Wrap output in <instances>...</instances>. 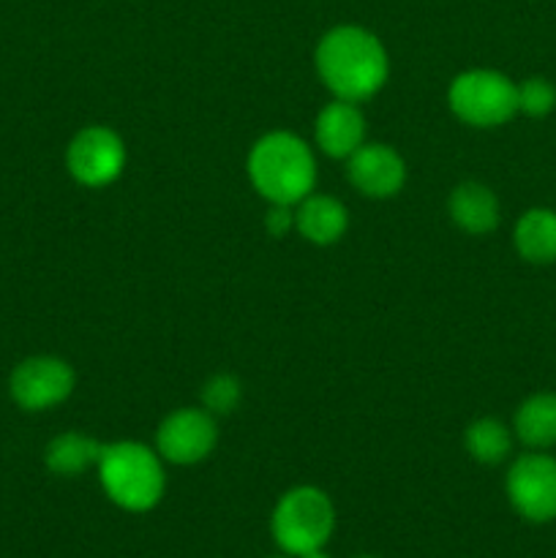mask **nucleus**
Returning <instances> with one entry per match:
<instances>
[{
    "mask_svg": "<svg viewBox=\"0 0 556 558\" xmlns=\"http://www.w3.org/2000/svg\"><path fill=\"white\" fill-rule=\"evenodd\" d=\"M11 398L25 412H44L65 398L74 390V371L65 360L58 357H31L22 360L14 368L9 381Z\"/></svg>",
    "mask_w": 556,
    "mask_h": 558,
    "instance_id": "6e6552de",
    "label": "nucleus"
},
{
    "mask_svg": "<svg viewBox=\"0 0 556 558\" xmlns=\"http://www.w3.org/2000/svg\"><path fill=\"white\" fill-rule=\"evenodd\" d=\"M65 163L76 183L87 189H101V185L114 183L123 172L125 145L107 125H90L71 140Z\"/></svg>",
    "mask_w": 556,
    "mask_h": 558,
    "instance_id": "0eeeda50",
    "label": "nucleus"
},
{
    "mask_svg": "<svg viewBox=\"0 0 556 558\" xmlns=\"http://www.w3.org/2000/svg\"><path fill=\"white\" fill-rule=\"evenodd\" d=\"M512 436L510 430L505 428V423L494 417L474 420L467 428V452L474 458V461L485 463V466H494V463H501L507 456H510Z\"/></svg>",
    "mask_w": 556,
    "mask_h": 558,
    "instance_id": "f3484780",
    "label": "nucleus"
},
{
    "mask_svg": "<svg viewBox=\"0 0 556 558\" xmlns=\"http://www.w3.org/2000/svg\"><path fill=\"white\" fill-rule=\"evenodd\" d=\"M316 145L330 158H349L365 145V118L358 104L336 98L316 118Z\"/></svg>",
    "mask_w": 556,
    "mask_h": 558,
    "instance_id": "9b49d317",
    "label": "nucleus"
},
{
    "mask_svg": "<svg viewBox=\"0 0 556 558\" xmlns=\"http://www.w3.org/2000/svg\"><path fill=\"white\" fill-rule=\"evenodd\" d=\"M240 381L229 374H218L213 379L205 381L202 387V403H205V412L216 414H229L238 409L240 403Z\"/></svg>",
    "mask_w": 556,
    "mask_h": 558,
    "instance_id": "a211bd4d",
    "label": "nucleus"
},
{
    "mask_svg": "<svg viewBox=\"0 0 556 558\" xmlns=\"http://www.w3.org/2000/svg\"><path fill=\"white\" fill-rule=\"evenodd\" d=\"M316 71L333 96L360 104L382 90L390 74V60L374 33L341 25L333 27L316 47Z\"/></svg>",
    "mask_w": 556,
    "mask_h": 558,
    "instance_id": "f257e3e1",
    "label": "nucleus"
},
{
    "mask_svg": "<svg viewBox=\"0 0 556 558\" xmlns=\"http://www.w3.org/2000/svg\"><path fill=\"white\" fill-rule=\"evenodd\" d=\"M249 178L270 205L294 207L314 191V153L300 136L289 131H273L251 147Z\"/></svg>",
    "mask_w": 556,
    "mask_h": 558,
    "instance_id": "f03ea898",
    "label": "nucleus"
},
{
    "mask_svg": "<svg viewBox=\"0 0 556 558\" xmlns=\"http://www.w3.org/2000/svg\"><path fill=\"white\" fill-rule=\"evenodd\" d=\"M516 248L532 265L556 262V213L545 207L523 213L516 223Z\"/></svg>",
    "mask_w": 556,
    "mask_h": 558,
    "instance_id": "2eb2a0df",
    "label": "nucleus"
},
{
    "mask_svg": "<svg viewBox=\"0 0 556 558\" xmlns=\"http://www.w3.org/2000/svg\"><path fill=\"white\" fill-rule=\"evenodd\" d=\"M450 218L469 234H488L499 223V199L483 183H461L447 202Z\"/></svg>",
    "mask_w": 556,
    "mask_h": 558,
    "instance_id": "ddd939ff",
    "label": "nucleus"
},
{
    "mask_svg": "<svg viewBox=\"0 0 556 558\" xmlns=\"http://www.w3.org/2000/svg\"><path fill=\"white\" fill-rule=\"evenodd\" d=\"M101 450L104 445L93 436L69 430V434H60L49 441L44 461H47L49 472L58 474V477H76L90 466H98Z\"/></svg>",
    "mask_w": 556,
    "mask_h": 558,
    "instance_id": "4468645a",
    "label": "nucleus"
},
{
    "mask_svg": "<svg viewBox=\"0 0 556 558\" xmlns=\"http://www.w3.org/2000/svg\"><path fill=\"white\" fill-rule=\"evenodd\" d=\"M516 434L532 450H545L556 445V396L537 392L527 398L516 414Z\"/></svg>",
    "mask_w": 556,
    "mask_h": 558,
    "instance_id": "dca6fc26",
    "label": "nucleus"
},
{
    "mask_svg": "<svg viewBox=\"0 0 556 558\" xmlns=\"http://www.w3.org/2000/svg\"><path fill=\"white\" fill-rule=\"evenodd\" d=\"M450 109L469 125L494 129L518 112V85L491 69L463 71L447 90Z\"/></svg>",
    "mask_w": 556,
    "mask_h": 558,
    "instance_id": "39448f33",
    "label": "nucleus"
},
{
    "mask_svg": "<svg viewBox=\"0 0 556 558\" xmlns=\"http://www.w3.org/2000/svg\"><path fill=\"white\" fill-rule=\"evenodd\" d=\"M218 439L216 420L205 409H180L169 414L156 434L158 456L174 466H191L205 461Z\"/></svg>",
    "mask_w": 556,
    "mask_h": 558,
    "instance_id": "1a4fd4ad",
    "label": "nucleus"
},
{
    "mask_svg": "<svg viewBox=\"0 0 556 558\" xmlns=\"http://www.w3.org/2000/svg\"><path fill=\"white\" fill-rule=\"evenodd\" d=\"M349 180L360 194L371 199H387L403 189L407 163L387 145H360L349 156Z\"/></svg>",
    "mask_w": 556,
    "mask_h": 558,
    "instance_id": "9d476101",
    "label": "nucleus"
},
{
    "mask_svg": "<svg viewBox=\"0 0 556 558\" xmlns=\"http://www.w3.org/2000/svg\"><path fill=\"white\" fill-rule=\"evenodd\" d=\"M270 558H294V556H287V554H283V556H270Z\"/></svg>",
    "mask_w": 556,
    "mask_h": 558,
    "instance_id": "4be33fe9",
    "label": "nucleus"
},
{
    "mask_svg": "<svg viewBox=\"0 0 556 558\" xmlns=\"http://www.w3.org/2000/svg\"><path fill=\"white\" fill-rule=\"evenodd\" d=\"M96 469L104 494L125 512H150L167 488L161 456L140 441L104 445Z\"/></svg>",
    "mask_w": 556,
    "mask_h": 558,
    "instance_id": "7ed1b4c3",
    "label": "nucleus"
},
{
    "mask_svg": "<svg viewBox=\"0 0 556 558\" xmlns=\"http://www.w3.org/2000/svg\"><path fill=\"white\" fill-rule=\"evenodd\" d=\"M336 529V510L325 490L314 485H300L278 499L270 515L273 543L287 556H303L309 550L325 548Z\"/></svg>",
    "mask_w": 556,
    "mask_h": 558,
    "instance_id": "20e7f679",
    "label": "nucleus"
},
{
    "mask_svg": "<svg viewBox=\"0 0 556 558\" xmlns=\"http://www.w3.org/2000/svg\"><path fill=\"white\" fill-rule=\"evenodd\" d=\"M298 558H330L325 554V548H316V550H309V554H303V556H298Z\"/></svg>",
    "mask_w": 556,
    "mask_h": 558,
    "instance_id": "412c9836",
    "label": "nucleus"
},
{
    "mask_svg": "<svg viewBox=\"0 0 556 558\" xmlns=\"http://www.w3.org/2000/svg\"><path fill=\"white\" fill-rule=\"evenodd\" d=\"M556 107V87L543 76H532L518 85V112L529 118H545Z\"/></svg>",
    "mask_w": 556,
    "mask_h": 558,
    "instance_id": "6ab92c4d",
    "label": "nucleus"
},
{
    "mask_svg": "<svg viewBox=\"0 0 556 558\" xmlns=\"http://www.w3.org/2000/svg\"><path fill=\"white\" fill-rule=\"evenodd\" d=\"M294 227V210L289 205H273L267 213V232L283 238Z\"/></svg>",
    "mask_w": 556,
    "mask_h": 558,
    "instance_id": "aec40b11",
    "label": "nucleus"
},
{
    "mask_svg": "<svg viewBox=\"0 0 556 558\" xmlns=\"http://www.w3.org/2000/svg\"><path fill=\"white\" fill-rule=\"evenodd\" d=\"M358 558H376V556H358Z\"/></svg>",
    "mask_w": 556,
    "mask_h": 558,
    "instance_id": "5701e85b",
    "label": "nucleus"
},
{
    "mask_svg": "<svg viewBox=\"0 0 556 558\" xmlns=\"http://www.w3.org/2000/svg\"><path fill=\"white\" fill-rule=\"evenodd\" d=\"M507 499L512 510L532 523L556 518V461L543 452L521 456L507 472Z\"/></svg>",
    "mask_w": 556,
    "mask_h": 558,
    "instance_id": "423d86ee",
    "label": "nucleus"
},
{
    "mask_svg": "<svg viewBox=\"0 0 556 558\" xmlns=\"http://www.w3.org/2000/svg\"><path fill=\"white\" fill-rule=\"evenodd\" d=\"M294 227L309 243L330 245L343 238L349 227L347 207L336 196L309 194L303 202H298L294 210Z\"/></svg>",
    "mask_w": 556,
    "mask_h": 558,
    "instance_id": "f8f14e48",
    "label": "nucleus"
}]
</instances>
